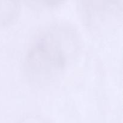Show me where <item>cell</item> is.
<instances>
[{
    "label": "cell",
    "instance_id": "cell-1",
    "mask_svg": "<svg viewBox=\"0 0 123 123\" xmlns=\"http://www.w3.org/2000/svg\"><path fill=\"white\" fill-rule=\"evenodd\" d=\"M77 37L72 29L52 26L40 34L27 55L26 72L34 82H50L64 70L76 50Z\"/></svg>",
    "mask_w": 123,
    "mask_h": 123
},
{
    "label": "cell",
    "instance_id": "cell-2",
    "mask_svg": "<svg viewBox=\"0 0 123 123\" xmlns=\"http://www.w3.org/2000/svg\"><path fill=\"white\" fill-rule=\"evenodd\" d=\"M19 6L14 1H0V25L9 24L16 19Z\"/></svg>",
    "mask_w": 123,
    "mask_h": 123
}]
</instances>
